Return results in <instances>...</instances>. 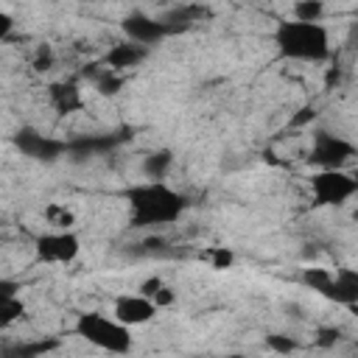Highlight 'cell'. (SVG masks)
<instances>
[{
	"mask_svg": "<svg viewBox=\"0 0 358 358\" xmlns=\"http://www.w3.org/2000/svg\"><path fill=\"white\" fill-rule=\"evenodd\" d=\"M126 204H129V221L134 229L171 227L187 210L185 193L171 187L165 179H148V182L131 185L126 190Z\"/></svg>",
	"mask_w": 358,
	"mask_h": 358,
	"instance_id": "1",
	"label": "cell"
},
{
	"mask_svg": "<svg viewBox=\"0 0 358 358\" xmlns=\"http://www.w3.org/2000/svg\"><path fill=\"white\" fill-rule=\"evenodd\" d=\"M271 42L285 62L319 64L330 59V31L322 22H299V20H277L271 31Z\"/></svg>",
	"mask_w": 358,
	"mask_h": 358,
	"instance_id": "2",
	"label": "cell"
},
{
	"mask_svg": "<svg viewBox=\"0 0 358 358\" xmlns=\"http://www.w3.org/2000/svg\"><path fill=\"white\" fill-rule=\"evenodd\" d=\"M73 330L81 341H87L90 347H95L101 352H109V355H129L131 347H134L131 330L126 324H120L112 313H103V310L78 313Z\"/></svg>",
	"mask_w": 358,
	"mask_h": 358,
	"instance_id": "3",
	"label": "cell"
},
{
	"mask_svg": "<svg viewBox=\"0 0 358 358\" xmlns=\"http://www.w3.org/2000/svg\"><path fill=\"white\" fill-rule=\"evenodd\" d=\"M302 282L336 305H358V268H305Z\"/></svg>",
	"mask_w": 358,
	"mask_h": 358,
	"instance_id": "4",
	"label": "cell"
},
{
	"mask_svg": "<svg viewBox=\"0 0 358 358\" xmlns=\"http://www.w3.org/2000/svg\"><path fill=\"white\" fill-rule=\"evenodd\" d=\"M308 187L316 207H344L358 196V179L352 171H316L308 179Z\"/></svg>",
	"mask_w": 358,
	"mask_h": 358,
	"instance_id": "5",
	"label": "cell"
},
{
	"mask_svg": "<svg viewBox=\"0 0 358 358\" xmlns=\"http://www.w3.org/2000/svg\"><path fill=\"white\" fill-rule=\"evenodd\" d=\"M358 159V145L350 143L341 134L333 131H316L310 140L308 162L316 165V171H347V165Z\"/></svg>",
	"mask_w": 358,
	"mask_h": 358,
	"instance_id": "6",
	"label": "cell"
},
{
	"mask_svg": "<svg viewBox=\"0 0 358 358\" xmlns=\"http://www.w3.org/2000/svg\"><path fill=\"white\" fill-rule=\"evenodd\" d=\"M34 255L45 266H70L81 255V238L76 235V229L70 232L48 229L34 238Z\"/></svg>",
	"mask_w": 358,
	"mask_h": 358,
	"instance_id": "7",
	"label": "cell"
},
{
	"mask_svg": "<svg viewBox=\"0 0 358 358\" xmlns=\"http://www.w3.org/2000/svg\"><path fill=\"white\" fill-rule=\"evenodd\" d=\"M157 313H159V308H157L148 296H143L140 291H137V294H117V296L112 299V316H115L120 324H126L129 330L148 324Z\"/></svg>",
	"mask_w": 358,
	"mask_h": 358,
	"instance_id": "8",
	"label": "cell"
},
{
	"mask_svg": "<svg viewBox=\"0 0 358 358\" xmlns=\"http://www.w3.org/2000/svg\"><path fill=\"white\" fill-rule=\"evenodd\" d=\"M123 34H126V39L148 48L151 42H157V39H162L168 34V25L159 22V20H151V17L140 14V11H134V14H129L123 20Z\"/></svg>",
	"mask_w": 358,
	"mask_h": 358,
	"instance_id": "9",
	"label": "cell"
},
{
	"mask_svg": "<svg viewBox=\"0 0 358 358\" xmlns=\"http://www.w3.org/2000/svg\"><path fill=\"white\" fill-rule=\"evenodd\" d=\"M145 56H148V48H143V45H137V42H131V39H123V42H117V45H112V48L106 50L103 67H109V70H115V73H123V70H129V67H137Z\"/></svg>",
	"mask_w": 358,
	"mask_h": 358,
	"instance_id": "10",
	"label": "cell"
},
{
	"mask_svg": "<svg viewBox=\"0 0 358 358\" xmlns=\"http://www.w3.org/2000/svg\"><path fill=\"white\" fill-rule=\"evenodd\" d=\"M48 103L59 115H73V112L84 109V95L70 81H53V84H48Z\"/></svg>",
	"mask_w": 358,
	"mask_h": 358,
	"instance_id": "11",
	"label": "cell"
},
{
	"mask_svg": "<svg viewBox=\"0 0 358 358\" xmlns=\"http://www.w3.org/2000/svg\"><path fill=\"white\" fill-rule=\"evenodd\" d=\"M25 316V302L22 296L14 291V285L8 280L0 282V324L11 327L14 322H20Z\"/></svg>",
	"mask_w": 358,
	"mask_h": 358,
	"instance_id": "12",
	"label": "cell"
},
{
	"mask_svg": "<svg viewBox=\"0 0 358 358\" xmlns=\"http://www.w3.org/2000/svg\"><path fill=\"white\" fill-rule=\"evenodd\" d=\"M143 296H148L159 310L162 308H171L173 302H176V291L159 277V274H154V277H145L143 282H140V288H137Z\"/></svg>",
	"mask_w": 358,
	"mask_h": 358,
	"instance_id": "13",
	"label": "cell"
},
{
	"mask_svg": "<svg viewBox=\"0 0 358 358\" xmlns=\"http://www.w3.org/2000/svg\"><path fill=\"white\" fill-rule=\"evenodd\" d=\"M42 218H45V227L53 232H70L76 227V213L62 201H48L42 210Z\"/></svg>",
	"mask_w": 358,
	"mask_h": 358,
	"instance_id": "14",
	"label": "cell"
},
{
	"mask_svg": "<svg viewBox=\"0 0 358 358\" xmlns=\"http://www.w3.org/2000/svg\"><path fill=\"white\" fill-rule=\"evenodd\" d=\"M199 260L213 271H227L235 263V252L229 246H204L199 252Z\"/></svg>",
	"mask_w": 358,
	"mask_h": 358,
	"instance_id": "15",
	"label": "cell"
},
{
	"mask_svg": "<svg viewBox=\"0 0 358 358\" xmlns=\"http://www.w3.org/2000/svg\"><path fill=\"white\" fill-rule=\"evenodd\" d=\"M324 17V3L319 0H299L291 6V20H299V22H322Z\"/></svg>",
	"mask_w": 358,
	"mask_h": 358,
	"instance_id": "16",
	"label": "cell"
},
{
	"mask_svg": "<svg viewBox=\"0 0 358 358\" xmlns=\"http://www.w3.org/2000/svg\"><path fill=\"white\" fill-rule=\"evenodd\" d=\"M120 87H123V76L115 73V70H109V67H103L95 76V90L101 95H115V92H120Z\"/></svg>",
	"mask_w": 358,
	"mask_h": 358,
	"instance_id": "17",
	"label": "cell"
},
{
	"mask_svg": "<svg viewBox=\"0 0 358 358\" xmlns=\"http://www.w3.org/2000/svg\"><path fill=\"white\" fill-rule=\"evenodd\" d=\"M31 64H34V70H36V73L50 70V67H53V50H50L48 45H39V48H36V56H34V62H31Z\"/></svg>",
	"mask_w": 358,
	"mask_h": 358,
	"instance_id": "18",
	"label": "cell"
},
{
	"mask_svg": "<svg viewBox=\"0 0 358 358\" xmlns=\"http://www.w3.org/2000/svg\"><path fill=\"white\" fill-rule=\"evenodd\" d=\"M268 347L277 352H291V350H296V341H291L285 336H268Z\"/></svg>",
	"mask_w": 358,
	"mask_h": 358,
	"instance_id": "19",
	"label": "cell"
},
{
	"mask_svg": "<svg viewBox=\"0 0 358 358\" xmlns=\"http://www.w3.org/2000/svg\"><path fill=\"white\" fill-rule=\"evenodd\" d=\"M0 22H3V25H0V31H3V36H6V34H8V28H11V17H8L6 11H0Z\"/></svg>",
	"mask_w": 358,
	"mask_h": 358,
	"instance_id": "20",
	"label": "cell"
},
{
	"mask_svg": "<svg viewBox=\"0 0 358 358\" xmlns=\"http://www.w3.org/2000/svg\"><path fill=\"white\" fill-rule=\"evenodd\" d=\"M350 310H352V313H355V319H358V305H352V308H350Z\"/></svg>",
	"mask_w": 358,
	"mask_h": 358,
	"instance_id": "21",
	"label": "cell"
},
{
	"mask_svg": "<svg viewBox=\"0 0 358 358\" xmlns=\"http://www.w3.org/2000/svg\"><path fill=\"white\" fill-rule=\"evenodd\" d=\"M355 14H358V8H355Z\"/></svg>",
	"mask_w": 358,
	"mask_h": 358,
	"instance_id": "22",
	"label": "cell"
},
{
	"mask_svg": "<svg viewBox=\"0 0 358 358\" xmlns=\"http://www.w3.org/2000/svg\"><path fill=\"white\" fill-rule=\"evenodd\" d=\"M232 358H235V355H232Z\"/></svg>",
	"mask_w": 358,
	"mask_h": 358,
	"instance_id": "23",
	"label": "cell"
}]
</instances>
